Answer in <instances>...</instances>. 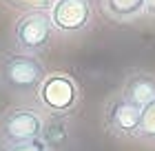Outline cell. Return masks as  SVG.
Here are the masks:
<instances>
[{"instance_id": "1", "label": "cell", "mask_w": 155, "mask_h": 151, "mask_svg": "<svg viewBox=\"0 0 155 151\" xmlns=\"http://www.w3.org/2000/svg\"><path fill=\"white\" fill-rule=\"evenodd\" d=\"M49 71L40 56L25 51H9L0 60V84L18 98H36Z\"/></svg>"}, {"instance_id": "2", "label": "cell", "mask_w": 155, "mask_h": 151, "mask_svg": "<svg viewBox=\"0 0 155 151\" xmlns=\"http://www.w3.org/2000/svg\"><path fill=\"white\" fill-rule=\"evenodd\" d=\"M82 102V89L73 76L51 71L36 93V105L47 116H71Z\"/></svg>"}, {"instance_id": "3", "label": "cell", "mask_w": 155, "mask_h": 151, "mask_svg": "<svg viewBox=\"0 0 155 151\" xmlns=\"http://www.w3.org/2000/svg\"><path fill=\"white\" fill-rule=\"evenodd\" d=\"M47 113L38 105H18L0 116V151L27 140L42 138Z\"/></svg>"}, {"instance_id": "4", "label": "cell", "mask_w": 155, "mask_h": 151, "mask_svg": "<svg viewBox=\"0 0 155 151\" xmlns=\"http://www.w3.org/2000/svg\"><path fill=\"white\" fill-rule=\"evenodd\" d=\"M55 27L51 22L49 9L27 11L13 25V45L18 51L40 56L53 45Z\"/></svg>"}, {"instance_id": "5", "label": "cell", "mask_w": 155, "mask_h": 151, "mask_svg": "<svg viewBox=\"0 0 155 151\" xmlns=\"http://www.w3.org/2000/svg\"><path fill=\"white\" fill-rule=\"evenodd\" d=\"M104 129L122 140H137L140 120H142V107L131 102L122 91L113 93L102 109Z\"/></svg>"}, {"instance_id": "6", "label": "cell", "mask_w": 155, "mask_h": 151, "mask_svg": "<svg viewBox=\"0 0 155 151\" xmlns=\"http://www.w3.org/2000/svg\"><path fill=\"white\" fill-rule=\"evenodd\" d=\"M49 13L58 33L78 36L93 22V0H53Z\"/></svg>"}, {"instance_id": "7", "label": "cell", "mask_w": 155, "mask_h": 151, "mask_svg": "<svg viewBox=\"0 0 155 151\" xmlns=\"http://www.w3.org/2000/svg\"><path fill=\"white\" fill-rule=\"evenodd\" d=\"M120 91L137 107H146L155 100V76L146 71H133L124 78Z\"/></svg>"}, {"instance_id": "8", "label": "cell", "mask_w": 155, "mask_h": 151, "mask_svg": "<svg viewBox=\"0 0 155 151\" xmlns=\"http://www.w3.org/2000/svg\"><path fill=\"white\" fill-rule=\"evenodd\" d=\"M100 9L115 22H133L146 16V0H100Z\"/></svg>"}, {"instance_id": "9", "label": "cell", "mask_w": 155, "mask_h": 151, "mask_svg": "<svg viewBox=\"0 0 155 151\" xmlns=\"http://www.w3.org/2000/svg\"><path fill=\"white\" fill-rule=\"evenodd\" d=\"M69 138H71L69 118L67 116H47L45 129H42V140L51 147V151H58L62 147H67Z\"/></svg>"}, {"instance_id": "10", "label": "cell", "mask_w": 155, "mask_h": 151, "mask_svg": "<svg viewBox=\"0 0 155 151\" xmlns=\"http://www.w3.org/2000/svg\"><path fill=\"white\" fill-rule=\"evenodd\" d=\"M137 140L146 145H155V100L142 107V120H140Z\"/></svg>"}, {"instance_id": "11", "label": "cell", "mask_w": 155, "mask_h": 151, "mask_svg": "<svg viewBox=\"0 0 155 151\" xmlns=\"http://www.w3.org/2000/svg\"><path fill=\"white\" fill-rule=\"evenodd\" d=\"M0 2L9 5L11 9L18 11H38V9H51L53 0H0Z\"/></svg>"}, {"instance_id": "12", "label": "cell", "mask_w": 155, "mask_h": 151, "mask_svg": "<svg viewBox=\"0 0 155 151\" xmlns=\"http://www.w3.org/2000/svg\"><path fill=\"white\" fill-rule=\"evenodd\" d=\"M2 151H51V147H49L42 138H36V140H27V142H20V145L7 147Z\"/></svg>"}, {"instance_id": "13", "label": "cell", "mask_w": 155, "mask_h": 151, "mask_svg": "<svg viewBox=\"0 0 155 151\" xmlns=\"http://www.w3.org/2000/svg\"><path fill=\"white\" fill-rule=\"evenodd\" d=\"M146 16L155 18V0H146Z\"/></svg>"}]
</instances>
